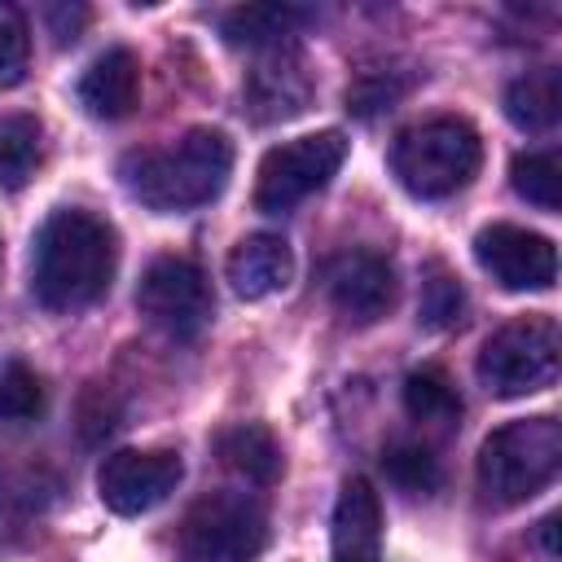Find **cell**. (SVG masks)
<instances>
[{"label": "cell", "instance_id": "ffe728a7", "mask_svg": "<svg viewBox=\"0 0 562 562\" xmlns=\"http://www.w3.org/2000/svg\"><path fill=\"white\" fill-rule=\"evenodd\" d=\"M509 180H514V193L540 211H558L562 206V162H558V149H531V154H518L514 167H509Z\"/></svg>", "mask_w": 562, "mask_h": 562}, {"label": "cell", "instance_id": "ba28073f", "mask_svg": "<svg viewBox=\"0 0 562 562\" xmlns=\"http://www.w3.org/2000/svg\"><path fill=\"white\" fill-rule=\"evenodd\" d=\"M136 312L162 329L167 338H198L215 312V294H211V281L206 272L193 263V259H180V255H162L154 259L145 272H140V285H136Z\"/></svg>", "mask_w": 562, "mask_h": 562}, {"label": "cell", "instance_id": "3957f363", "mask_svg": "<svg viewBox=\"0 0 562 562\" xmlns=\"http://www.w3.org/2000/svg\"><path fill=\"white\" fill-rule=\"evenodd\" d=\"M483 167V140L479 132L457 119L439 114L426 123H413L391 145V171L413 198H452L461 193Z\"/></svg>", "mask_w": 562, "mask_h": 562}, {"label": "cell", "instance_id": "9a60e30c", "mask_svg": "<svg viewBox=\"0 0 562 562\" xmlns=\"http://www.w3.org/2000/svg\"><path fill=\"white\" fill-rule=\"evenodd\" d=\"M382 549V501L369 479H347L334 505V553L338 562H378Z\"/></svg>", "mask_w": 562, "mask_h": 562}, {"label": "cell", "instance_id": "d4e9b609", "mask_svg": "<svg viewBox=\"0 0 562 562\" xmlns=\"http://www.w3.org/2000/svg\"><path fill=\"white\" fill-rule=\"evenodd\" d=\"M44 413V382L31 364L22 360H9L0 369V422L9 426H22V422H35Z\"/></svg>", "mask_w": 562, "mask_h": 562}, {"label": "cell", "instance_id": "9c48e42d", "mask_svg": "<svg viewBox=\"0 0 562 562\" xmlns=\"http://www.w3.org/2000/svg\"><path fill=\"white\" fill-rule=\"evenodd\" d=\"M184 479V461L171 448H123L110 452L97 470V492L110 514L136 518L162 505Z\"/></svg>", "mask_w": 562, "mask_h": 562}, {"label": "cell", "instance_id": "484cf974", "mask_svg": "<svg viewBox=\"0 0 562 562\" xmlns=\"http://www.w3.org/2000/svg\"><path fill=\"white\" fill-rule=\"evenodd\" d=\"M26 61H31V31L18 4L0 0V88H13L26 79Z\"/></svg>", "mask_w": 562, "mask_h": 562}, {"label": "cell", "instance_id": "2e32d148", "mask_svg": "<svg viewBox=\"0 0 562 562\" xmlns=\"http://www.w3.org/2000/svg\"><path fill=\"white\" fill-rule=\"evenodd\" d=\"M307 22H312V13L294 9V4H237L220 18V31L228 44H246V48L268 53V48L290 44V35Z\"/></svg>", "mask_w": 562, "mask_h": 562}, {"label": "cell", "instance_id": "44dd1931", "mask_svg": "<svg viewBox=\"0 0 562 562\" xmlns=\"http://www.w3.org/2000/svg\"><path fill=\"white\" fill-rule=\"evenodd\" d=\"M417 321L426 329H452L465 321V285L457 272L443 263H426L422 272V299H417Z\"/></svg>", "mask_w": 562, "mask_h": 562}, {"label": "cell", "instance_id": "4fadbf2b", "mask_svg": "<svg viewBox=\"0 0 562 562\" xmlns=\"http://www.w3.org/2000/svg\"><path fill=\"white\" fill-rule=\"evenodd\" d=\"M75 97L92 119H105V123L127 119L140 101V61H136V53L114 44L101 57H92V66L79 75Z\"/></svg>", "mask_w": 562, "mask_h": 562}, {"label": "cell", "instance_id": "277c9868", "mask_svg": "<svg viewBox=\"0 0 562 562\" xmlns=\"http://www.w3.org/2000/svg\"><path fill=\"white\" fill-rule=\"evenodd\" d=\"M562 470V422L540 413L505 422L479 448V487L492 505H522Z\"/></svg>", "mask_w": 562, "mask_h": 562}, {"label": "cell", "instance_id": "30bf717a", "mask_svg": "<svg viewBox=\"0 0 562 562\" xmlns=\"http://www.w3.org/2000/svg\"><path fill=\"white\" fill-rule=\"evenodd\" d=\"M474 259L501 290H549L558 281L553 241L518 224H487L474 237Z\"/></svg>", "mask_w": 562, "mask_h": 562}, {"label": "cell", "instance_id": "83f0119b", "mask_svg": "<svg viewBox=\"0 0 562 562\" xmlns=\"http://www.w3.org/2000/svg\"><path fill=\"white\" fill-rule=\"evenodd\" d=\"M44 22H48V31H53L57 44H75L79 31L88 26V9L83 4H48L44 9Z\"/></svg>", "mask_w": 562, "mask_h": 562}, {"label": "cell", "instance_id": "8fae6325", "mask_svg": "<svg viewBox=\"0 0 562 562\" xmlns=\"http://www.w3.org/2000/svg\"><path fill=\"white\" fill-rule=\"evenodd\" d=\"M307 101H312V70H307V61L294 44L259 53V61L246 70L241 110H246L250 123H259V127L285 123V119L303 114Z\"/></svg>", "mask_w": 562, "mask_h": 562}, {"label": "cell", "instance_id": "7a4b0ae2", "mask_svg": "<svg viewBox=\"0 0 562 562\" xmlns=\"http://www.w3.org/2000/svg\"><path fill=\"white\" fill-rule=\"evenodd\" d=\"M119 176L123 189L158 215L193 211L224 193L233 176V140L220 127H193L171 145L123 154Z\"/></svg>", "mask_w": 562, "mask_h": 562}, {"label": "cell", "instance_id": "cb8c5ba5", "mask_svg": "<svg viewBox=\"0 0 562 562\" xmlns=\"http://www.w3.org/2000/svg\"><path fill=\"white\" fill-rule=\"evenodd\" d=\"M382 470H386V479H391L400 492H408V496H430V492H439V483H443L439 457H435L430 448H422V443H391L386 457H382Z\"/></svg>", "mask_w": 562, "mask_h": 562}, {"label": "cell", "instance_id": "6da1fadb", "mask_svg": "<svg viewBox=\"0 0 562 562\" xmlns=\"http://www.w3.org/2000/svg\"><path fill=\"white\" fill-rule=\"evenodd\" d=\"M119 268L114 228L79 206H57L31 241V294L48 312L92 307Z\"/></svg>", "mask_w": 562, "mask_h": 562}, {"label": "cell", "instance_id": "8992f818", "mask_svg": "<svg viewBox=\"0 0 562 562\" xmlns=\"http://www.w3.org/2000/svg\"><path fill=\"white\" fill-rule=\"evenodd\" d=\"M184 562H255L268 549V509L250 492H211L180 522Z\"/></svg>", "mask_w": 562, "mask_h": 562}, {"label": "cell", "instance_id": "7c38bea8", "mask_svg": "<svg viewBox=\"0 0 562 562\" xmlns=\"http://www.w3.org/2000/svg\"><path fill=\"white\" fill-rule=\"evenodd\" d=\"M325 290H329L334 307L347 321L373 325L395 307L400 281H395V268H391V259L382 250H347V255H338L329 263Z\"/></svg>", "mask_w": 562, "mask_h": 562}, {"label": "cell", "instance_id": "4316f807", "mask_svg": "<svg viewBox=\"0 0 562 562\" xmlns=\"http://www.w3.org/2000/svg\"><path fill=\"white\" fill-rule=\"evenodd\" d=\"M114 426H119V404H114V395H110L101 382H92V386L83 391V400H79V435H83L88 443H97V439H105Z\"/></svg>", "mask_w": 562, "mask_h": 562}, {"label": "cell", "instance_id": "e0dca14e", "mask_svg": "<svg viewBox=\"0 0 562 562\" xmlns=\"http://www.w3.org/2000/svg\"><path fill=\"white\" fill-rule=\"evenodd\" d=\"M215 452L228 470H237L255 487H272L281 479V448H277L272 430L259 422H237V426L220 430Z\"/></svg>", "mask_w": 562, "mask_h": 562}, {"label": "cell", "instance_id": "7402d4cb", "mask_svg": "<svg viewBox=\"0 0 562 562\" xmlns=\"http://www.w3.org/2000/svg\"><path fill=\"white\" fill-rule=\"evenodd\" d=\"M404 408L413 422H452L461 417V395L443 369H413L404 378Z\"/></svg>", "mask_w": 562, "mask_h": 562}, {"label": "cell", "instance_id": "f1b7e54d", "mask_svg": "<svg viewBox=\"0 0 562 562\" xmlns=\"http://www.w3.org/2000/svg\"><path fill=\"white\" fill-rule=\"evenodd\" d=\"M553 531H558V514H549V518H540V531H536V540H540V549H544V558H558V544H553Z\"/></svg>", "mask_w": 562, "mask_h": 562}, {"label": "cell", "instance_id": "5b68a950", "mask_svg": "<svg viewBox=\"0 0 562 562\" xmlns=\"http://www.w3.org/2000/svg\"><path fill=\"white\" fill-rule=\"evenodd\" d=\"M562 369V338L553 316H522L501 325L483 351H479V382L496 395V400H518V395H536L544 386L558 382Z\"/></svg>", "mask_w": 562, "mask_h": 562}, {"label": "cell", "instance_id": "ac0fdd59", "mask_svg": "<svg viewBox=\"0 0 562 562\" xmlns=\"http://www.w3.org/2000/svg\"><path fill=\"white\" fill-rule=\"evenodd\" d=\"M505 114L522 132H553L562 114V83L558 70H527L505 88Z\"/></svg>", "mask_w": 562, "mask_h": 562}, {"label": "cell", "instance_id": "52a82bcc", "mask_svg": "<svg viewBox=\"0 0 562 562\" xmlns=\"http://www.w3.org/2000/svg\"><path fill=\"white\" fill-rule=\"evenodd\" d=\"M347 158V136L342 132H312L299 140H285L263 154L259 180H255V206L263 215H285L312 193H321Z\"/></svg>", "mask_w": 562, "mask_h": 562}, {"label": "cell", "instance_id": "603a6c76", "mask_svg": "<svg viewBox=\"0 0 562 562\" xmlns=\"http://www.w3.org/2000/svg\"><path fill=\"white\" fill-rule=\"evenodd\" d=\"M413 79H417V75L404 70V66H373V70H360L356 83L347 88V110H351L356 119H373V114H382V110H395V101L408 97Z\"/></svg>", "mask_w": 562, "mask_h": 562}, {"label": "cell", "instance_id": "d6986e66", "mask_svg": "<svg viewBox=\"0 0 562 562\" xmlns=\"http://www.w3.org/2000/svg\"><path fill=\"white\" fill-rule=\"evenodd\" d=\"M44 127L35 114H0V189H22L40 167Z\"/></svg>", "mask_w": 562, "mask_h": 562}, {"label": "cell", "instance_id": "5bb4252c", "mask_svg": "<svg viewBox=\"0 0 562 562\" xmlns=\"http://www.w3.org/2000/svg\"><path fill=\"white\" fill-rule=\"evenodd\" d=\"M228 285L237 290V299H268L277 290L290 285L294 277V255H290V241L277 237V233H250L233 246L228 255Z\"/></svg>", "mask_w": 562, "mask_h": 562}]
</instances>
